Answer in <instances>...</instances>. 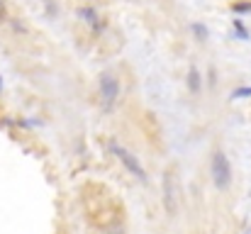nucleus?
<instances>
[{
    "label": "nucleus",
    "instance_id": "obj_1",
    "mask_svg": "<svg viewBox=\"0 0 251 234\" xmlns=\"http://www.w3.org/2000/svg\"><path fill=\"white\" fill-rule=\"evenodd\" d=\"M212 183L217 190H227L232 185V166L225 152L212 154Z\"/></svg>",
    "mask_w": 251,
    "mask_h": 234
},
{
    "label": "nucleus",
    "instance_id": "obj_2",
    "mask_svg": "<svg viewBox=\"0 0 251 234\" xmlns=\"http://www.w3.org/2000/svg\"><path fill=\"white\" fill-rule=\"evenodd\" d=\"M110 152L120 158V163L134 176V178H139L142 183H147V171H144V166L139 163V158L132 154V152H127L122 144H117V142H110Z\"/></svg>",
    "mask_w": 251,
    "mask_h": 234
},
{
    "label": "nucleus",
    "instance_id": "obj_3",
    "mask_svg": "<svg viewBox=\"0 0 251 234\" xmlns=\"http://www.w3.org/2000/svg\"><path fill=\"white\" fill-rule=\"evenodd\" d=\"M117 95H120V83H117V78L112 76V74H102V76H100V100H102V107L110 110V107L115 105Z\"/></svg>",
    "mask_w": 251,
    "mask_h": 234
},
{
    "label": "nucleus",
    "instance_id": "obj_4",
    "mask_svg": "<svg viewBox=\"0 0 251 234\" xmlns=\"http://www.w3.org/2000/svg\"><path fill=\"white\" fill-rule=\"evenodd\" d=\"M176 181H173V168H168L164 173V208L166 212L173 217L176 215Z\"/></svg>",
    "mask_w": 251,
    "mask_h": 234
},
{
    "label": "nucleus",
    "instance_id": "obj_5",
    "mask_svg": "<svg viewBox=\"0 0 251 234\" xmlns=\"http://www.w3.org/2000/svg\"><path fill=\"white\" fill-rule=\"evenodd\" d=\"M78 17L83 20L85 25H90L93 29H102V22H100V17H98V12L93 7H78Z\"/></svg>",
    "mask_w": 251,
    "mask_h": 234
},
{
    "label": "nucleus",
    "instance_id": "obj_6",
    "mask_svg": "<svg viewBox=\"0 0 251 234\" xmlns=\"http://www.w3.org/2000/svg\"><path fill=\"white\" fill-rule=\"evenodd\" d=\"M200 71L195 69V66H190V71H188V88H190V93L193 95H198L200 93Z\"/></svg>",
    "mask_w": 251,
    "mask_h": 234
},
{
    "label": "nucleus",
    "instance_id": "obj_7",
    "mask_svg": "<svg viewBox=\"0 0 251 234\" xmlns=\"http://www.w3.org/2000/svg\"><path fill=\"white\" fill-rule=\"evenodd\" d=\"M242 98H251V85H242L237 90H232L229 100H242Z\"/></svg>",
    "mask_w": 251,
    "mask_h": 234
},
{
    "label": "nucleus",
    "instance_id": "obj_8",
    "mask_svg": "<svg viewBox=\"0 0 251 234\" xmlns=\"http://www.w3.org/2000/svg\"><path fill=\"white\" fill-rule=\"evenodd\" d=\"M234 32H237V37H239V39H244V42L251 37L249 29L244 27V22H242V20H234Z\"/></svg>",
    "mask_w": 251,
    "mask_h": 234
},
{
    "label": "nucleus",
    "instance_id": "obj_9",
    "mask_svg": "<svg viewBox=\"0 0 251 234\" xmlns=\"http://www.w3.org/2000/svg\"><path fill=\"white\" fill-rule=\"evenodd\" d=\"M193 32H195V37H198L200 42L207 39V27H205L202 22H195V25H193Z\"/></svg>",
    "mask_w": 251,
    "mask_h": 234
},
{
    "label": "nucleus",
    "instance_id": "obj_10",
    "mask_svg": "<svg viewBox=\"0 0 251 234\" xmlns=\"http://www.w3.org/2000/svg\"><path fill=\"white\" fill-rule=\"evenodd\" d=\"M232 10H234L237 15H244V12H251V2H234V5H232Z\"/></svg>",
    "mask_w": 251,
    "mask_h": 234
},
{
    "label": "nucleus",
    "instance_id": "obj_11",
    "mask_svg": "<svg viewBox=\"0 0 251 234\" xmlns=\"http://www.w3.org/2000/svg\"><path fill=\"white\" fill-rule=\"evenodd\" d=\"M7 17V12H5V5H2V0H0V20H5Z\"/></svg>",
    "mask_w": 251,
    "mask_h": 234
},
{
    "label": "nucleus",
    "instance_id": "obj_12",
    "mask_svg": "<svg viewBox=\"0 0 251 234\" xmlns=\"http://www.w3.org/2000/svg\"><path fill=\"white\" fill-rule=\"evenodd\" d=\"M0 93H2V76H0Z\"/></svg>",
    "mask_w": 251,
    "mask_h": 234
}]
</instances>
